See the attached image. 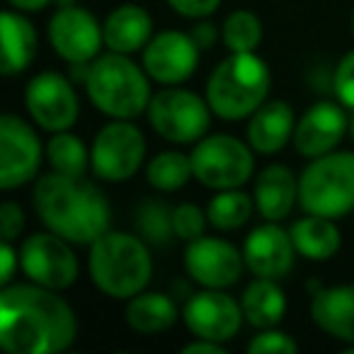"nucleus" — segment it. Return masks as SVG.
<instances>
[{
    "label": "nucleus",
    "instance_id": "nucleus-1",
    "mask_svg": "<svg viewBox=\"0 0 354 354\" xmlns=\"http://www.w3.org/2000/svg\"><path fill=\"white\" fill-rule=\"evenodd\" d=\"M78 335L75 313L54 289L8 284L0 289V347L10 354H56Z\"/></svg>",
    "mask_w": 354,
    "mask_h": 354
},
{
    "label": "nucleus",
    "instance_id": "nucleus-2",
    "mask_svg": "<svg viewBox=\"0 0 354 354\" xmlns=\"http://www.w3.org/2000/svg\"><path fill=\"white\" fill-rule=\"evenodd\" d=\"M32 204L41 223L73 245H93L109 231L112 212L107 199L83 175L54 170L39 177L32 189Z\"/></svg>",
    "mask_w": 354,
    "mask_h": 354
},
{
    "label": "nucleus",
    "instance_id": "nucleus-3",
    "mask_svg": "<svg viewBox=\"0 0 354 354\" xmlns=\"http://www.w3.org/2000/svg\"><path fill=\"white\" fill-rule=\"evenodd\" d=\"M88 272L93 284L104 296L129 301L151 281V245L133 233L107 231L90 245Z\"/></svg>",
    "mask_w": 354,
    "mask_h": 354
},
{
    "label": "nucleus",
    "instance_id": "nucleus-4",
    "mask_svg": "<svg viewBox=\"0 0 354 354\" xmlns=\"http://www.w3.org/2000/svg\"><path fill=\"white\" fill-rule=\"evenodd\" d=\"M272 73L267 64L255 54H231L214 68L207 83V102L218 119L238 122L250 119L267 102Z\"/></svg>",
    "mask_w": 354,
    "mask_h": 354
},
{
    "label": "nucleus",
    "instance_id": "nucleus-5",
    "mask_svg": "<svg viewBox=\"0 0 354 354\" xmlns=\"http://www.w3.org/2000/svg\"><path fill=\"white\" fill-rule=\"evenodd\" d=\"M85 93L95 109L112 119H133L146 112L151 104V75L138 68L129 54L97 56L90 61V73L85 80Z\"/></svg>",
    "mask_w": 354,
    "mask_h": 354
},
{
    "label": "nucleus",
    "instance_id": "nucleus-6",
    "mask_svg": "<svg viewBox=\"0 0 354 354\" xmlns=\"http://www.w3.org/2000/svg\"><path fill=\"white\" fill-rule=\"evenodd\" d=\"M299 204L306 214L339 218L354 212V153H325L299 177Z\"/></svg>",
    "mask_w": 354,
    "mask_h": 354
},
{
    "label": "nucleus",
    "instance_id": "nucleus-7",
    "mask_svg": "<svg viewBox=\"0 0 354 354\" xmlns=\"http://www.w3.org/2000/svg\"><path fill=\"white\" fill-rule=\"evenodd\" d=\"M146 114L148 124L158 136L185 146L207 136L214 112L202 95L177 85H165V90L151 97Z\"/></svg>",
    "mask_w": 354,
    "mask_h": 354
},
{
    "label": "nucleus",
    "instance_id": "nucleus-8",
    "mask_svg": "<svg viewBox=\"0 0 354 354\" xmlns=\"http://www.w3.org/2000/svg\"><path fill=\"white\" fill-rule=\"evenodd\" d=\"M194 177L209 189H238L255 172L252 146L228 133H214L197 141L192 151Z\"/></svg>",
    "mask_w": 354,
    "mask_h": 354
},
{
    "label": "nucleus",
    "instance_id": "nucleus-9",
    "mask_svg": "<svg viewBox=\"0 0 354 354\" xmlns=\"http://www.w3.org/2000/svg\"><path fill=\"white\" fill-rule=\"evenodd\" d=\"M146 158V138L129 119H114L95 133L90 167L104 183H127Z\"/></svg>",
    "mask_w": 354,
    "mask_h": 354
},
{
    "label": "nucleus",
    "instance_id": "nucleus-10",
    "mask_svg": "<svg viewBox=\"0 0 354 354\" xmlns=\"http://www.w3.org/2000/svg\"><path fill=\"white\" fill-rule=\"evenodd\" d=\"M73 243L54 231L32 233L20 248V267L30 281L46 289L64 291L78 279V257Z\"/></svg>",
    "mask_w": 354,
    "mask_h": 354
},
{
    "label": "nucleus",
    "instance_id": "nucleus-11",
    "mask_svg": "<svg viewBox=\"0 0 354 354\" xmlns=\"http://www.w3.org/2000/svg\"><path fill=\"white\" fill-rule=\"evenodd\" d=\"M25 104L32 122L51 133L68 131L78 122L80 114V102L73 80L56 73V71H44L27 83Z\"/></svg>",
    "mask_w": 354,
    "mask_h": 354
},
{
    "label": "nucleus",
    "instance_id": "nucleus-12",
    "mask_svg": "<svg viewBox=\"0 0 354 354\" xmlns=\"http://www.w3.org/2000/svg\"><path fill=\"white\" fill-rule=\"evenodd\" d=\"M41 165L37 131L15 114L0 117V189H17L32 183Z\"/></svg>",
    "mask_w": 354,
    "mask_h": 354
},
{
    "label": "nucleus",
    "instance_id": "nucleus-13",
    "mask_svg": "<svg viewBox=\"0 0 354 354\" xmlns=\"http://www.w3.org/2000/svg\"><path fill=\"white\" fill-rule=\"evenodd\" d=\"M183 320L192 335L223 344L241 333L245 315L243 306L223 289H202L187 296Z\"/></svg>",
    "mask_w": 354,
    "mask_h": 354
},
{
    "label": "nucleus",
    "instance_id": "nucleus-14",
    "mask_svg": "<svg viewBox=\"0 0 354 354\" xmlns=\"http://www.w3.org/2000/svg\"><path fill=\"white\" fill-rule=\"evenodd\" d=\"M49 44L68 64H90L104 46L102 25L80 6L56 8L49 20Z\"/></svg>",
    "mask_w": 354,
    "mask_h": 354
},
{
    "label": "nucleus",
    "instance_id": "nucleus-15",
    "mask_svg": "<svg viewBox=\"0 0 354 354\" xmlns=\"http://www.w3.org/2000/svg\"><path fill=\"white\" fill-rule=\"evenodd\" d=\"M245 257L233 243L221 238H194L185 250V270L192 281L204 289H228L238 284Z\"/></svg>",
    "mask_w": 354,
    "mask_h": 354
},
{
    "label": "nucleus",
    "instance_id": "nucleus-16",
    "mask_svg": "<svg viewBox=\"0 0 354 354\" xmlns=\"http://www.w3.org/2000/svg\"><path fill=\"white\" fill-rule=\"evenodd\" d=\"M199 46L189 32L165 30L146 44L141 64L151 80L160 85H180L194 75L199 66Z\"/></svg>",
    "mask_w": 354,
    "mask_h": 354
},
{
    "label": "nucleus",
    "instance_id": "nucleus-17",
    "mask_svg": "<svg viewBox=\"0 0 354 354\" xmlns=\"http://www.w3.org/2000/svg\"><path fill=\"white\" fill-rule=\"evenodd\" d=\"M243 257L245 267L255 277L281 279L294 270L296 248L289 231L277 226V221H267L248 233Z\"/></svg>",
    "mask_w": 354,
    "mask_h": 354
},
{
    "label": "nucleus",
    "instance_id": "nucleus-18",
    "mask_svg": "<svg viewBox=\"0 0 354 354\" xmlns=\"http://www.w3.org/2000/svg\"><path fill=\"white\" fill-rule=\"evenodd\" d=\"M344 104L337 102H315L304 112V117L296 122L294 146L304 158H320L325 153H333L337 143L349 131V119L344 114Z\"/></svg>",
    "mask_w": 354,
    "mask_h": 354
},
{
    "label": "nucleus",
    "instance_id": "nucleus-19",
    "mask_svg": "<svg viewBox=\"0 0 354 354\" xmlns=\"http://www.w3.org/2000/svg\"><path fill=\"white\" fill-rule=\"evenodd\" d=\"M310 318L325 335L354 344V284L320 289L310 299Z\"/></svg>",
    "mask_w": 354,
    "mask_h": 354
},
{
    "label": "nucleus",
    "instance_id": "nucleus-20",
    "mask_svg": "<svg viewBox=\"0 0 354 354\" xmlns=\"http://www.w3.org/2000/svg\"><path fill=\"white\" fill-rule=\"evenodd\" d=\"M294 109L284 100H272L252 114L245 133L252 151L262 153V156H272V153H279L294 138Z\"/></svg>",
    "mask_w": 354,
    "mask_h": 354
},
{
    "label": "nucleus",
    "instance_id": "nucleus-21",
    "mask_svg": "<svg viewBox=\"0 0 354 354\" xmlns=\"http://www.w3.org/2000/svg\"><path fill=\"white\" fill-rule=\"evenodd\" d=\"M252 199L265 221H281L299 202V177L286 165H267L257 175Z\"/></svg>",
    "mask_w": 354,
    "mask_h": 354
},
{
    "label": "nucleus",
    "instance_id": "nucleus-22",
    "mask_svg": "<svg viewBox=\"0 0 354 354\" xmlns=\"http://www.w3.org/2000/svg\"><path fill=\"white\" fill-rule=\"evenodd\" d=\"M0 37H3V56H0L3 75H17L30 68L39 49L35 25L20 10H6L0 15Z\"/></svg>",
    "mask_w": 354,
    "mask_h": 354
},
{
    "label": "nucleus",
    "instance_id": "nucleus-23",
    "mask_svg": "<svg viewBox=\"0 0 354 354\" xmlns=\"http://www.w3.org/2000/svg\"><path fill=\"white\" fill-rule=\"evenodd\" d=\"M104 46L117 54H136L143 51L153 39V20L143 8L122 6L107 15L102 22Z\"/></svg>",
    "mask_w": 354,
    "mask_h": 354
},
{
    "label": "nucleus",
    "instance_id": "nucleus-24",
    "mask_svg": "<svg viewBox=\"0 0 354 354\" xmlns=\"http://www.w3.org/2000/svg\"><path fill=\"white\" fill-rule=\"evenodd\" d=\"M180 318L177 304L170 294L160 291H141L131 296L127 304V323L133 333L156 335L170 330Z\"/></svg>",
    "mask_w": 354,
    "mask_h": 354
},
{
    "label": "nucleus",
    "instance_id": "nucleus-25",
    "mask_svg": "<svg viewBox=\"0 0 354 354\" xmlns=\"http://www.w3.org/2000/svg\"><path fill=\"white\" fill-rule=\"evenodd\" d=\"M291 241L301 257L310 262H325L339 250V231L328 216L306 214L291 223Z\"/></svg>",
    "mask_w": 354,
    "mask_h": 354
},
{
    "label": "nucleus",
    "instance_id": "nucleus-26",
    "mask_svg": "<svg viewBox=\"0 0 354 354\" xmlns=\"http://www.w3.org/2000/svg\"><path fill=\"white\" fill-rule=\"evenodd\" d=\"M243 315L245 323L257 330L277 328L286 313V296L284 291L277 286V279H265L257 277L255 281L245 286L243 291Z\"/></svg>",
    "mask_w": 354,
    "mask_h": 354
},
{
    "label": "nucleus",
    "instance_id": "nucleus-27",
    "mask_svg": "<svg viewBox=\"0 0 354 354\" xmlns=\"http://www.w3.org/2000/svg\"><path fill=\"white\" fill-rule=\"evenodd\" d=\"M194 175L192 158L177 151H162L151 158L146 167V180L158 192H177Z\"/></svg>",
    "mask_w": 354,
    "mask_h": 354
},
{
    "label": "nucleus",
    "instance_id": "nucleus-28",
    "mask_svg": "<svg viewBox=\"0 0 354 354\" xmlns=\"http://www.w3.org/2000/svg\"><path fill=\"white\" fill-rule=\"evenodd\" d=\"M252 202L245 192L238 189H221L212 202L207 204V216L216 231H236L245 226L252 214Z\"/></svg>",
    "mask_w": 354,
    "mask_h": 354
},
{
    "label": "nucleus",
    "instance_id": "nucleus-29",
    "mask_svg": "<svg viewBox=\"0 0 354 354\" xmlns=\"http://www.w3.org/2000/svg\"><path fill=\"white\" fill-rule=\"evenodd\" d=\"M46 158L51 170L64 175H85L90 167V151L85 148L83 138L68 131H56L46 143Z\"/></svg>",
    "mask_w": 354,
    "mask_h": 354
},
{
    "label": "nucleus",
    "instance_id": "nucleus-30",
    "mask_svg": "<svg viewBox=\"0 0 354 354\" xmlns=\"http://www.w3.org/2000/svg\"><path fill=\"white\" fill-rule=\"evenodd\" d=\"M136 228L138 236L148 245L165 248L172 241V236H175L172 209L165 202H160V199H143L136 212Z\"/></svg>",
    "mask_w": 354,
    "mask_h": 354
},
{
    "label": "nucleus",
    "instance_id": "nucleus-31",
    "mask_svg": "<svg viewBox=\"0 0 354 354\" xmlns=\"http://www.w3.org/2000/svg\"><path fill=\"white\" fill-rule=\"evenodd\" d=\"M221 39L231 54L255 51L262 41V22L255 12L236 10L226 17L221 27Z\"/></svg>",
    "mask_w": 354,
    "mask_h": 354
},
{
    "label": "nucleus",
    "instance_id": "nucleus-32",
    "mask_svg": "<svg viewBox=\"0 0 354 354\" xmlns=\"http://www.w3.org/2000/svg\"><path fill=\"white\" fill-rule=\"evenodd\" d=\"M207 223H209L207 212H202V209L194 207V204H189V202H185V204H180V207L172 209V226H175V236L185 243L194 241V238H202L204 231H207Z\"/></svg>",
    "mask_w": 354,
    "mask_h": 354
},
{
    "label": "nucleus",
    "instance_id": "nucleus-33",
    "mask_svg": "<svg viewBox=\"0 0 354 354\" xmlns=\"http://www.w3.org/2000/svg\"><path fill=\"white\" fill-rule=\"evenodd\" d=\"M248 352L250 354H296L299 352V344L291 335L281 333L277 328L260 330V335L248 342Z\"/></svg>",
    "mask_w": 354,
    "mask_h": 354
},
{
    "label": "nucleus",
    "instance_id": "nucleus-34",
    "mask_svg": "<svg viewBox=\"0 0 354 354\" xmlns=\"http://www.w3.org/2000/svg\"><path fill=\"white\" fill-rule=\"evenodd\" d=\"M333 90L337 102L354 112V49L339 59L333 73Z\"/></svg>",
    "mask_w": 354,
    "mask_h": 354
},
{
    "label": "nucleus",
    "instance_id": "nucleus-35",
    "mask_svg": "<svg viewBox=\"0 0 354 354\" xmlns=\"http://www.w3.org/2000/svg\"><path fill=\"white\" fill-rule=\"evenodd\" d=\"M25 228V212L20 204L6 202L0 207V238L8 243H15Z\"/></svg>",
    "mask_w": 354,
    "mask_h": 354
},
{
    "label": "nucleus",
    "instance_id": "nucleus-36",
    "mask_svg": "<svg viewBox=\"0 0 354 354\" xmlns=\"http://www.w3.org/2000/svg\"><path fill=\"white\" fill-rule=\"evenodd\" d=\"M165 3L177 15L189 17V20H204L214 15L221 6V0H165Z\"/></svg>",
    "mask_w": 354,
    "mask_h": 354
},
{
    "label": "nucleus",
    "instance_id": "nucleus-37",
    "mask_svg": "<svg viewBox=\"0 0 354 354\" xmlns=\"http://www.w3.org/2000/svg\"><path fill=\"white\" fill-rule=\"evenodd\" d=\"M189 35H192L194 44L199 46L202 51H209L214 44L218 41V37H221V32L216 30V25H212V22L204 17V20H199L197 25L189 30Z\"/></svg>",
    "mask_w": 354,
    "mask_h": 354
},
{
    "label": "nucleus",
    "instance_id": "nucleus-38",
    "mask_svg": "<svg viewBox=\"0 0 354 354\" xmlns=\"http://www.w3.org/2000/svg\"><path fill=\"white\" fill-rule=\"evenodd\" d=\"M0 262H3V270H0V286H8L15 277V267L20 265V255L15 252L12 243L3 241L0 245Z\"/></svg>",
    "mask_w": 354,
    "mask_h": 354
},
{
    "label": "nucleus",
    "instance_id": "nucleus-39",
    "mask_svg": "<svg viewBox=\"0 0 354 354\" xmlns=\"http://www.w3.org/2000/svg\"><path fill=\"white\" fill-rule=\"evenodd\" d=\"M183 354H226V347L221 342H214V339L197 337L194 342L185 344Z\"/></svg>",
    "mask_w": 354,
    "mask_h": 354
},
{
    "label": "nucleus",
    "instance_id": "nucleus-40",
    "mask_svg": "<svg viewBox=\"0 0 354 354\" xmlns=\"http://www.w3.org/2000/svg\"><path fill=\"white\" fill-rule=\"evenodd\" d=\"M8 3L20 12H39V10H44L49 3H54V0H8Z\"/></svg>",
    "mask_w": 354,
    "mask_h": 354
},
{
    "label": "nucleus",
    "instance_id": "nucleus-41",
    "mask_svg": "<svg viewBox=\"0 0 354 354\" xmlns=\"http://www.w3.org/2000/svg\"><path fill=\"white\" fill-rule=\"evenodd\" d=\"M306 289H308V294H310V296H315L320 289H325V286L320 284V281H308V284H306Z\"/></svg>",
    "mask_w": 354,
    "mask_h": 354
},
{
    "label": "nucleus",
    "instance_id": "nucleus-42",
    "mask_svg": "<svg viewBox=\"0 0 354 354\" xmlns=\"http://www.w3.org/2000/svg\"><path fill=\"white\" fill-rule=\"evenodd\" d=\"M56 8H71V6H78V0H54Z\"/></svg>",
    "mask_w": 354,
    "mask_h": 354
},
{
    "label": "nucleus",
    "instance_id": "nucleus-43",
    "mask_svg": "<svg viewBox=\"0 0 354 354\" xmlns=\"http://www.w3.org/2000/svg\"><path fill=\"white\" fill-rule=\"evenodd\" d=\"M349 136H352V141H354V114L349 117Z\"/></svg>",
    "mask_w": 354,
    "mask_h": 354
},
{
    "label": "nucleus",
    "instance_id": "nucleus-44",
    "mask_svg": "<svg viewBox=\"0 0 354 354\" xmlns=\"http://www.w3.org/2000/svg\"><path fill=\"white\" fill-rule=\"evenodd\" d=\"M352 32H354V17H352Z\"/></svg>",
    "mask_w": 354,
    "mask_h": 354
}]
</instances>
